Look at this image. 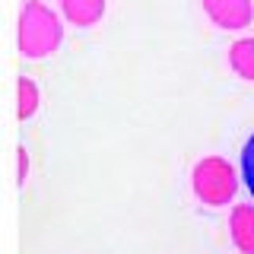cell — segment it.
<instances>
[{"instance_id": "9c48e42d", "label": "cell", "mask_w": 254, "mask_h": 254, "mask_svg": "<svg viewBox=\"0 0 254 254\" xmlns=\"http://www.w3.org/2000/svg\"><path fill=\"white\" fill-rule=\"evenodd\" d=\"M16 153H19V188H26V175H29V156H26V146H19L16 149Z\"/></svg>"}, {"instance_id": "ba28073f", "label": "cell", "mask_w": 254, "mask_h": 254, "mask_svg": "<svg viewBox=\"0 0 254 254\" xmlns=\"http://www.w3.org/2000/svg\"><path fill=\"white\" fill-rule=\"evenodd\" d=\"M242 178H245V185H248L251 197H254V133L248 137V143L242 149Z\"/></svg>"}, {"instance_id": "52a82bcc", "label": "cell", "mask_w": 254, "mask_h": 254, "mask_svg": "<svg viewBox=\"0 0 254 254\" xmlns=\"http://www.w3.org/2000/svg\"><path fill=\"white\" fill-rule=\"evenodd\" d=\"M35 111H38V86L32 83L29 76H22L19 79V108H16V115H19V121H29Z\"/></svg>"}, {"instance_id": "5b68a950", "label": "cell", "mask_w": 254, "mask_h": 254, "mask_svg": "<svg viewBox=\"0 0 254 254\" xmlns=\"http://www.w3.org/2000/svg\"><path fill=\"white\" fill-rule=\"evenodd\" d=\"M61 3L73 26H95L105 13V0H61Z\"/></svg>"}, {"instance_id": "277c9868", "label": "cell", "mask_w": 254, "mask_h": 254, "mask_svg": "<svg viewBox=\"0 0 254 254\" xmlns=\"http://www.w3.org/2000/svg\"><path fill=\"white\" fill-rule=\"evenodd\" d=\"M232 242L242 254H254V206L251 203H238L232 210Z\"/></svg>"}, {"instance_id": "6da1fadb", "label": "cell", "mask_w": 254, "mask_h": 254, "mask_svg": "<svg viewBox=\"0 0 254 254\" xmlns=\"http://www.w3.org/2000/svg\"><path fill=\"white\" fill-rule=\"evenodd\" d=\"M64 38L61 19L38 0H29L19 13V51L22 58H48L51 51H58Z\"/></svg>"}, {"instance_id": "8992f818", "label": "cell", "mask_w": 254, "mask_h": 254, "mask_svg": "<svg viewBox=\"0 0 254 254\" xmlns=\"http://www.w3.org/2000/svg\"><path fill=\"white\" fill-rule=\"evenodd\" d=\"M229 67L242 79L254 83V38H242V42H235L229 48Z\"/></svg>"}, {"instance_id": "3957f363", "label": "cell", "mask_w": 254, "mask_h": 254, "mask_svg": "<svg viewBox=\"0 0 254 254\" xmlns=\"http://www.w3.org/2000/svg\"><path fill=\"white\" fill-rule=\"evenodd\" d=\"M203 10L219 29H245L254 16L251 0H203Z\"/></svg>"}, {"instance_id": "7a4b0ae2", "label": "cell", "mask_w": 254, "mask_h": 254, "mask_svg": "<svg viewBox=\"0 0 254 254\" xmlns=\"http://www.w3.org/2000/svg\"><path fill=\"white\" fill-rule=\"evenodd\" d=\"M238 190V178L232 165L219 156H210L194 165V194L210 206H226Z\"/></svg>"}]
</instances>
